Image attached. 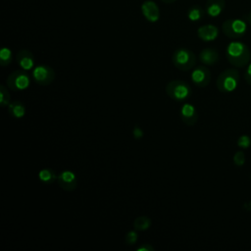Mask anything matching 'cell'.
<instances>
[{
	"instance_id": "obj_1",
	"label": "cell",
	"mask_w": 251,
	"mask_h": 251,
	"mask_svg": "<svg viewBox=\"0 0 251 251\" xmlns=\"http://www.w3.org/2000/svg\"><path fill=\"white\" fill-rule=\"evenodd\" d=\"M226 54L228 62L236 68L247 66L251 60V52L248 46L239 41L230 42L226 47Z\"/></svg>"
},
{
	"instance_id": "obj_2",
	"label": "cell",
	"mask_w": 251,
	"mask_h": 251,
	"mask_svg": "<svg viewBox=\"0 0 251 251\" xmlns=\"http://www.w3.org/2000/svg\"><path fill=\"white\" fill-rule=\"evenodd\" d=\"M167 95L176 102H184L192 94L191 87L183 80L173 79L166 86Z\"/></svg>"
},
{
	"instance_id": "obj_3",
	"label": "cell",
	"mask_w": 251,
	"mask_h": 251,
	"mask_svg": "<svg viewBox=\"0 0 251 251\" xmlns=\"http://www.w3.org/2000/svg\"><path fill=\"white\" fill-rule=\"evenodd\" d=\"M172 62L176 69L186 72L195 66L196 56L191 50L180 47L174 51L172 55Z\"/></svg>"
},
{
	"instance_id": "obj_4",
	"label": "cell",
	"mask_w": 251,
	"mask_h": 251,
	"mask_svg": "<svg viewBox=\"0 0 251 251\" xmlns=\"http://www.w3.org/2000/svg\"><path fill=\"white\" fill-rule=\"evenodd\" d=\"M239 83V73L236 69H226L223 71L217 80V88L223 93H228L233 91Z\"/></svg>"
},
{
	"instance_id": "obj_5",
	"label": "cell",
	"mask_w": 251,
	"mask_h": 251,
	"mask_svg": "<svg viewBox=\"0 0 251 251\" xmlns=\"http://www.w3.org/2000/svg\"><path fill=\"white\" fill-rule=\"evenodd\" d=\"M30 84V76L25 70H17L12 72L7 79L6 85L13 91H23L28 88Z\"/></svg>"
},
{
	"instance_id": "obj_6",
	"label": "cell",
	"mask_w": 251,
	"mask_h": 251,
	"mask_svg": "<svg viewBox=\"0 0 251 251\" xmlns=\"http://www.w3.org/2000/svg\"><path fill=\"white\" fill-rule=\"evenodd\" d=\"M223 32L229 38L241 37L247 29V25L243 20L239 19H228L222 25Z\"/></svg>"
},
{
	"instance_id": "obj_7",
	"label": "cell",
	"mask_w": 251,
	"mask_h": 251,
	"mask_svg": "<svg viewBox=\"0 0 251 251\" xmlns=\"http://www.w3.org/2000/svg\"><path fill=\"white\" fill-rule=\"evenodd\" d=\"M55 71L48 65H38L32 71V78L39 85H49L55 79Z\"/></svg>"
},
{
	"instance_id": "obj_8",
	"label": "cell",
	"mask_w": 251,
	"mask_h": 251,
	"mask_svg": "<svg viewBox=\"0 0 251 251\" xmlns=\"http://www.w3.org/2000/svg\"><path fill=\"white\" fill-rule=\"evenodd\" d=\"M57 182L59 184V186L68 192L74 191L76 186H77V179H76V176L74 172L70 171V170H65L62 171L59 175H58V178H57Z\"/></svg>"
},
{
	"instance_id": "obj_9",
	"label": "cell",
	"mask_w": 251,
	"mask_h": 251,
	"mask_svg": "<svg viewBox=\"0 0 251 251\" xmlns=\"http://www.w3.org/2000/svg\"><path fill=\"white\" fill-rule=\"evenodd\" d=\"M191 80L198 87H206L211 81V72L205 66L196 67L191 73Z\"/></svg>"
},
{
	"instance_id": "obj_10",
	"label": "cell",
	"mask_w": 251,
	"mask_h": 251,
	"mask_svg": "<svg viewBox=\"0 0 251 251\" xmlns=\"http://www.w3.org/2000/svg\"><path fill=\"white\" fill-rule=\"evenodd\" d=\"M180 120L186 126H192L198 121V113L194 105L190 103H183L179 111Z\"/></svg>"
},
{
	"instance_id": "obj_11",
	"label": "cell",
	"mask_w": 251,
	"mask_h": 251,
	"mask_svg": "<svg viewBox=\"0 0 251 251\" xmlns=\"http://www.w3.org/2000/svg\"><path fill=\"white\" fill-rule=\"evenodd\" d=\"M141 13L150 23H156L160 19L159 7L152 0H146L141 4Z\"/></svg>"
},
{
	"instance_id": "obj_12",
	"label": "cell",
	"mask_w": 251,
	"mask_h": 251,
	"mask_svg": "<svg viewBox=\"0 0 251 251\" xmlns=\"http://www.w3.org/2000/svg\"><path fill=\"white\" fill-rule=\"evenodd\" d=\"M16 60L18 65L21 67L22 70L29 71L34 66V57L33 54L27 49H22L17 53Z\"/></svg>"
},
{
	"instance_id": "obj_13",
	"label": "cell",
	"mask_w": 251,
	"mask_h": 251,
	"mask_svg": "<svg viewBox=\"0 0 251 251\" xmlns=\"http://www.w3.org/2000/svg\"><path fill=\"white\" fill-rule=\"evenodd\" d=\"M219 29L214 25H204L197 29L198 37L203 41H213L217 38Z\"/></svg>"
},
{
	"instance_id": "obj_14",
	"label": "cell",
	"mask_w": 251,
	"mask_h": 251,
	"mask_svg": "<svg viewBox=\"0 0 251 251\" xmlns=\"http://www.w3.org/2000/svg\"><path fill=\"white\" fill-rule=\"evenodd\" d=\"M200 61L206 66H213L219 61V53L214 48H205L199 54Z\"/></svg>"
},
{
	"instance_id": "obj_15",
	"label": "cell",
	"mask_w": 251,
	"mask_h": 251,
	"mask_svg": "<svg viewBox=\"0 0 251 251\" xmlns=\"http://www.w3.org/2000/svg\"><path fill=\"white\" fill-rule=\"evenodd\" d=\"M225 0H207L205 10L210 17H218L225 8Z\"/></svg>"
},
{
	"instance_id": "obj_16",
	"label": "cell",
	"mask_w": 251,
	"mask_h": 251,
	"mask_svg": "<svg viewBox=\"0 0 251 251\" xmlns=\"http://www.w3.org/2000/svg\"><path fill=\"white\" fill-rule=\"evenodd\" d=\"M8 113L12 118L22 119L25 115V106L21 101H14L8 105Z\"/></svg>"
},
{
	"instance_id": "obj_17",
	"label": "cell",
	"mask_w": 251,
	"mask_h": 251,
	"mask_svg": "<svg viewBox=\"0 0 251 251\" xmlns=\"http://www.w3.org/2000/svg\"><path fill=\"white\" fill-rule=\"evenodd\" d=\"M38 178L42 183L51 184L57 180L58 176L54 170L50 168H44L38 172Z\"/></svg>"
},
{
	"instance_id": "obj_18",
	"label": "cell",
	"mask_w": 251,
	"mask_h": 251,
	"mask_svg": "<svg viewBox=\"0 0 251 251\" xmlns=\"http://www.w3.org/2000/svg\"><path fill=\"white\" fill-rule=\"evenodd\" d=\"M151 226V220L146 216H139L133 221V229L137 231H144Z\"/></svg>"
},
{
	"instance_id": "obj_19",
	"label": "cell",
	"mask_w": 251,
	"mask_h": 251,
	"mask_svg": "<svg viewBox=\"0 0 251 251\" xmlns=\"http://www.w3.org/2000/svg\"><path fill=\"white\" fill-rule=\"evenodd\" d=\"M203 17H204V10L198 5H194L190 7L187 11V18L191 22L200 21Z\"/></svg>"
},
{
	"instance_id": "obj_20",
	"label": "cell",
	"mask_w": 251,
	"mask_h": 251,
	"mask_svg": "<svg viewBox=\"0 0 251 251\" xmlns=\"http://www.w3.org/2000/svg\"><path fill=\"white\" fill-rule=\"evenodd\" d=\"M13 61V54L8 47H2L0 50V65L2 67L9 66Z\"/></svg>"
},
{
	"instance_id": "obj_21",
	"label": "cell",
	"mask_w": 251,
	"mask_h": 251,
	"mask_svg": "<svg viewBox=\"0 0 251 251\" xmlns=\"http://www.w3.org/2000/svg\"><path fill=\"white\" fill-rule=\"evenodd\" d=\"M11 96L8 91V88L5 85H0V106L6 107L11 102Z\"/></svg>"
},
{
	"instance_id": "obj_22",
	"label": "cell",
	"mask_w": 251,
	"mask_h": 251,
	"mask_svg": "<svg viewBox=\"0 0 251 251\" xmlns=\"http://www.w3.org/2000/svg\"><path fill=\"white\" fill-rule=\"evenodd\" d=\"M137 239H138V234H137V232H136L135 229L129 230V231L126 234V236H125V242H126V244H127V245H133V244H135L136 241H137Z\"/></svg>"
},
{
	"instance_id": "obj_23",
	"label": "cell",
	"mask_w": 251,
	"mask_h": 251,
	"mask_svg": "<svg viewBox=\"0 0 251 251\" xmlns=\"http://www.w3.org/2000/svg\"><path fill=\"white\" fill-rule=\"evenodd\" d=\"M245 154L243 151H237L235 152V154L233 155V163L235 164V166L237 167H242L245 163Z\"/></svg>"
},
{
	"instance_id": "obj_24",
	"label": "cell",
	"mask_w": 251,
	"mask_h": 251,
	"mask_svg": "<svg viewBox=\"0 0 251 251\" xmlns=\"http://www.w3.org/2000/svg\"><path fill=\"white\" fill-rule=\"evenodd\" d=\"M251 145V138L248 135H241L238 139H237V146H239L240 148L246 149Z\"/></svg>"
},
{
	"instance_id": "obj_25",
	"label": "cell",
	"mask_w": 251,
	"mask_h": 251,
	"mask_svg": "<svg viewBox=\"0 0 251 251\" xmlns=\"http://www.w3.org/2000/svg\"><path fill=\"white\" fill-rule=\"evenodd\" d=\"M244 78H245V81L249 85H251V63H249L247 65V69H246V71L244 73Z\"/></svg>"
},
{
	"instance_id": "obj_26",
	"label": "cell",
	"mask_w": 251,
	"mask_h": 251,
	"mask_svg": "<svg viewBox=\"0 0 251 251\" xmlns=\"http://www.w3.org/2000/svg\"><path fill=\"white\" fill-rule=\"evenodd\" d=\"M154 247L149 243H143L141 246H139L136 251H154Z\"/></svg>"
},
{
	"instance_id": "obj_27",
	"label": "cell",
	"mask_w": 251,
	"mask_h": 251,
	"mask_svg": "<svg viewBox=\"0 0 251 251\" xmlns=\"http://www.w3.org/2000/svg\"><path fill=\"white\" fill-rule=\"evenodd\" d=\"M142 135H143L142 129H141L140 127L136 126V127L133 129V136H134L135 138H140V137H142Z\"/></svg>"
},
{
	"instance_id": "obj_28",
	"label": "cell",
	"mask_w": 251,
	"mask_h": 251,
	"mask_svg": "<svg viewBox=\"0 0 251 251\" xmlns=\"http://www.w3.org/2000/svg\"><path fill=\"white\" fill-rule=\"evenodd\" d=\"M244 209H246L247 211H251V201L244 203Z\"/></svg>"
},
{
	"instance_id": "obj_29",
	"label": "cell",
	"mask_w": 251,
	"mask_h": 251,
	"mask_svg": "<svg viewBox=\"0 0 251 251\" xmlns=\"http://www.w3.org/2000/svg\"><path fill=\"white\" fill-rule=\"evenodd\" d=\"M163 3H166V4H170V3H173V2H175V1H176V0H161Z\"/></svg>"
},
{
	"instance_id": "obj_30",
	"label": "cell",
	"mask_w": 251,
	"mask_h": 251,
	"mask_svg": "<svg viewBox=\"0 0 251 251\" xmlns=\"http://www.w3.org/2000/svg\"><path fill=\"white\" fill-rule=\"evenodd\" d=\"M247 21H248V23L251 24V13L247 15Z\"/></svg>"
}]
</instances>
